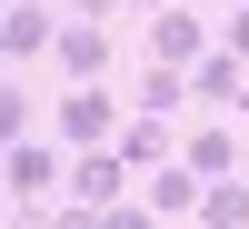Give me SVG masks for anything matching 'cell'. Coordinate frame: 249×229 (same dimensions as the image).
I'll use <instances>...</instances> for the list:
<instances>
[{"instance_id":"obj_4","label":"cell","mask_w":249,"mask_h":229,"mask_svg":"<svg viewBox=\"0 0 249 229\" xmlns=\"http://www.w3.org/2000/svg\"><path fill=\"white\" fill-rule=\"evenodd\" d=\"M50 60H60V80H110L120 70V40H110V20H60V40H50Z\"/></svg>"},{"instance_id":"obj_8","label":"cell","mask_w":249,"mask_h":229,"mask_svg":"<svg viewBox=\"0 0 249 229\" xmlns=\"http://www.w3.org/2000/svg\"><path fill=\"white\" fill-rule=\"evenodd\" d=\"M190 60H140V80H130V110H160V120H170V110H190Z\"/></svg>"},{"instance_id":"obj_6","label":"cell","mask_w":249,"mask_h":229,"mask_svg":"<svg viewBox=\"0 0 249 229\" xmlns=\"http://www.w3.org/2000/svg\"><path fill=\"white\" fill-rule=\"evenodd\" d=\"M60 20L70 10H50V0H10V10H0V60H50V40H60Z\"/></svg>"},{"instance_id":"obj_5","label":"cell","mask_w":249,"mask_h":229,"mask_svg":"<svg viewBox=\"0 0 249 229\" xmlns=\"http://www.w3.org/2000/svg\"><path fill=\"white\" fill-rule=\"evenodd\" d=\"M199 190H210V170H199L190 150L160 159V170H140V199H150V219H199Z\"/></svg>"},{"instance_id":"obj_3","label":"cell","mask_w":249,"mask_h":229,"mask_svg":"<svg viewBox=\"0 0 249 229\" xmlns=\"http://www.w3.org/2000/svg\"><path fill=\"white\" fill-rule=\"evenodd\" d=\"M210 40H219V30H210V0H160L140 50H150V60H199Z\"/></svg>"},{"instance_id":"obj_13","label":"cell","mask_w":249,"mask_h":229,"mask_svg":"<svg viewBox=\"0 0 249 229\" xmlns=\"http://www.w3.org/2000/svg\"><path fill=\"white\" fill-rule=\"evenodd\" d=\"M70 10H80V20H120L130 0H70Z\"/></svg>"},{"instance_id":"obj_11","label":"cell","mask_w":249,"mask_h":229,"mask_svg":"<svg viewBox=\"0 0 249 229\" xmlns=\"http://www.w3.org/2000/svg\"><path fill=\"white\" fill-rule=\"evenodd\" d=\"M0 140H30V90L20 80H0Z\"/></svg>"},{"instance_id":"obj_10","label":"cell","mask_w":249,"mask_h":229,"mask_svg":"<svg viewBox=\"0 0 249 229\" xmlns=\"http://www.w3.org/2000/svg\"><path fill=\"white\" fill-rule=\"evenodd\" d=\"M120 150H130L140 170H160V159H179V140H170V120H160V110H130V120H120Z\"/></svg>"},{"instance_id":"obj_12","label":"cell","mask_w":249,"mask_h":229,"mask_svg":"<svg viewBox=\"0 0 249 229\" xmlns=\"http://www.w3.org/2000/svg\"><path fill=\"white\" fill-rule=\"evenodd\" d=\"M219 40H230V50L249 60V0H230V10H219Z\"/></svg>"},{"instance_id":"obj_9","label":"cell","mask_w":249,"mask_h":229,"mask_svg":"<svg viewBox=\"0 0 249 229\" xmlns=\"http://www.w3.org/2000/svg\"><path fill=\"white\" fill-rule=\"evenodd\" d=\"M179 150H190V159H199V170H210V179H230V170H249V140L230 130V120H199V130L179 140Z\"/></svg>"},{"instance_id":"obj_2","label":"cell","mask_w":249,"mask_h":229,"mask_svg":"<svg viewBox=\"0 0 249 229\" xmlns=\"http://www.w3.org/2000/svg\"><path fill=\"white\" fill-rule=\"evenodd\" d=\"M120 90L110 80H70V90H60V110H50V130L70 140V150H100V140H120Z\"/></svg>"},{"instance_id":"obj_7","label":"cell","mask_w":249,"mask_h":229,"mask_svg":"<svg viewBox=\"0 0 249 229\" xmlns=\"http://www.w3.org/2000/svg\"><path fill=\"white\" fill-rule=\"evenodd\" d=\"M190 90H199V110H239V90H249V60L230 50V40H210V50L190 60Z\"/></svg>"},{"instance_id":"obj_1","label":"cell","mask_w":249,"mask_h":229,"mask_svg":"<svg viewBox=\"0 0 249 229\" xmlns=\"http://www.w3.org/2000/svg\"><path fill=\"white\" fill-rule=\"evenodd\" d=\"M60 150H70L60 130H50V140H40V130H30V140H0V190H10V210H20V219H30L40 199L70 179V159H60Z\"/></svg>"}]
</instances>
